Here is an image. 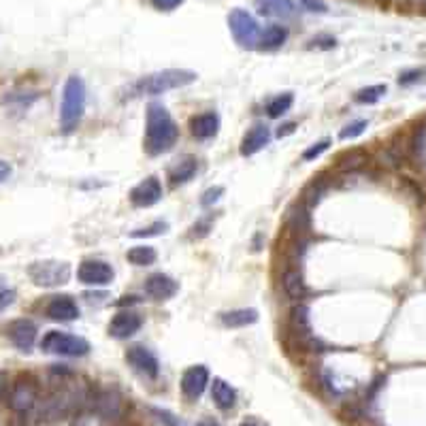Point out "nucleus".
Returning a JSON list of instances; mask_svg holds the SVG:
<instances>
[{"label":"nucleus","instance_id":"nucleus-1","mask_svg":"<svg viewBox=\"0 0 426 426\" xmlns=\"http://www.w3.org/2000/svg\"><path fill=\"white\" fill-rule=\"evenodd\" d=\"M179 128L167 106L160 102H151L147 106V124H145V149L151 156H160L177 143Z\"/></svg>","mask_w":426,"mask_h":426},{"label":"nucleus","instance_id":"nucleus-2","mask_svg":"<svg viewBox=\"0 0 426 426\" xmlns=\"http://www.w3.org/2000/svg\"><path fill=\"white\" fill-rule=\"evenodd\" d=\"M194 81H196L194 71L167 69V71H158L153 75H147V77L139 79L130 90V96H158V94H165V92H171V90L186 88V85H190Z\"/></svg>","mask_w":426,"mask_h":426},{"label":"nucleus","instance_id":"nucleus-3","mask_svg":"<svg viewBox=\"0 0 426 426\" xmlns=\"http://www.w3.org/2000/svg\"><path fill=\"white\" fill-rule=\"evenodd\" d=\"M85 111V83L81 77L73 75L67 79L60 104V126L69 135L77 128Z\"/></svg>","mask_w":426,"mask_h":426},{"label":"nucleus","instance_id":"nucleus-4","mask_svg":"<svg viewBox=\"0 0 426 426\" xmlns=\"http://www.w3.org/2000/svg\"><path fill=\"white\" fill-rule=\"evenodd\" d=\"M41 350L47 354H56V356H85L90 352V343L83 337L62 333V331H49L41 339Z\"/></svg>","mask_w":426,"mask_h":426},{"label":"nucleus","instance_id":"nucleus-5","mask_svg":"<svg viewBox=\"0 0 426 426\" xmlns=\"http://www.w3.org/2000/svg\"><path fill=\"white\" fill-rule=\"evenodd\" d=\"M28 275L36 286H43V288L62 286L71 277V264L69 262H58V260L34 262V264H30Z\"/></svg>","mask_w":426,"mask_h":426},{"label":"nucleus","instance_id":"nucleus-6","mask_svg":"<svg viewBox=\"0 0 426 426\" xmlns=\"http://www.w3.org/2000/svg\"><path fill=\"white\" fill-rule=\"evenodd\" d=\"M228 26H231V32H233L235 41H237L241 47H245V49L258 47V43H260V30H258L256 20H254L247 11H243V9L231 11V15H228Z\"/></svg>","mask_w":426,"mask_h":426},{"label":"nucleus","instance_id":"nucleus-7","mask_svg":"<svg viewBox=\"0 0 426 426\" xmlns=\"http://www.w3.org/2000/svg\"><path fill=\"white\" fill-rule=\"evenodd\" d=\"M39 399V386L36 380L32 376H20L13 384H11V392H9V407L15 413H28Z\"/></svg>","mask_w":426,"mask_h":426},{"label":"nucleus","instance_id":"nucleus-8","mask_svg":"<svg viewBox=\"0 0 426 426\" xmlns=\"http://www.w3.org/2000/svg\"><path fill=\"white\" fill-rule=\"evenodd\" d=\"M92 413L104 424L118 422L124 415V399L118 390H100L92 401Z\"/></svg>","mask_w":426,"mask_h":426},{"label":"nucleus","instance_id":"nucleus-9","mask_svg":"<svg viewBox=\"0 0 426 426\" xmlns=\"http://www.w3.org/2000/svg\"><path fill=\"white\" fill-rule=\"evenodd\" d=\"M116 273H114V266L104 260H83L77 269V280L83 286H94V288H102V286H109L114 282Z\"/></svg>","mask_w":426,"mask_h":426},{"label":"nucleus","instance_id":"nucleus-10","mask_svg":"<svg viewBox=\"0 0 426 426\" xmlns=\"http://www.w3.org/2000/svg\"><path fill=\"white\" fill-rule=\"evenodd\" d=\"M77 392L71 390H60V392H53L51 397H47L41 405L39 418L47 420V422H56L60 418H64L73 407H77Z\"/></svg>","mask_w":426,"mask_h":426},{"label":"nucleus","instance_id":"nucleus-11","mask_svg":"<svg viewBox=\"0 0 426 426\" xmlns=\"http://www.w3.org/2000/svg\"><path fill=\"white\" fill-rule=\"evenodd\" d=\"M126 362L145 378H158L160 373V362L156 358V354L151 350H147L145 345H132L126 352Z\"/></svg>","mask_w":426,"mask_h":426},{"label":"nucleus","instance_id":"nucleus-12","mask_svg":"<svg viewBox=\"0 0 426 426\" xmlns=\"http://www.w3.org/2000/svg\"><path fill=\"white\" fill-rule=\"evenodd\" d=\"M207 384H209V371L202 364H194L186 369V373L181 376V392L190 401H196L205 392Z\"/></svg>","mask_w":426,"mask_h":426},{"label":"nucleus","instance_id":"nucleus-13","mask_svg":"<svg viewBox=\"0 0 426 426\" xmlns=\"http://www.w3.org/2000/svg\"><path fill=\"white\" fill-rule=\"evenodd\" d=\"M7 337L18 350L30 352L36 341V324L32 320H15L7 327Z\"/></svg>","mask_w":426,"mask_h":426},{"label":"nucleus","instance_id":"nucleus-14","mask_svg":"<svg viewBox=\"0 0 426 426\" xmlns=\"http://www.w3.org/2000/svg\"><path fill=\"white\" fill-rule=\"evenodd\" d=\"M163 198V184L158 177H147L137 184L130 192V202L135 207H151Z\"/></svg>","mask_w":426,"mask_h":426},{"label":"nucleus","instance_id":"nucleus-15","mask_svg":"<svg viewBox=\"0 0 426 426\" xmlns=\"http://www.w3.org/2000/svg\"><path fill=\"white\" fill-rule=\"evenodd\" d=\"M143 327V317L135 311H120L109 322V335L116 339H128Z\"/></svg>","mask_w":426,"mask_h":426},{"label":"nucleus","instance_id":"nucleus-16","mask_svg":"<svg viewBox=\"0 0 426 426\" xmlns=\"http://www.w3.org/2000/svg\"><path fill=\"white\" fill-rule=\"evenodd\" d=\"M45 313L49 320H53V322H73V320L79 317V307L71 296L62 294V296H53L47 303Z\"/></svg>","mask_w":426,"mask_h":426},{"label":"nucleus","instance_id":"nucleus-17","mask_svg":"<svg viewBox=\"0 0 426 426\" xmlns=\"http://www.w3.org/2000/svg\"><path fill=\"white\" fill-rule=\"evenodd\" d=\"M177 290H179V284L165 273H153L145 280V292L153 301H169L177 294Z\"/></svg>","mask_w":426,"mask_h":426},{"label":"nucleus","instance_id":"nucleus-18","mask_svg":"<svg viewBox=\"0 0 426 426\" xmlns=\"http://www.w3.org/2000/svg\"><path fill=\"white\" fill-rule=\"evenodd\" d=\"M218 130H220V116L216 111H205L190 120V132L198 141L213 139L218 135Z\"/></svg>","mask_w":426,"mask_h":426},{"label":"nucleus","instance_id":"nucleus-19","mask_svg":"<svg viewBox=\"0 0 426 426\" xmlns=\"http://www.w3.org/2000/svg\"><path fill=\"white\" fill-rule=\"evenodd\" d=\"M269 141H271L269 128L262 126V124H256L245 132L239 151H241V156H254V153H258L260 149H264L266 145H269Z\"/></svg>","mask_w":426,"mask_h":426},{"label":"nucleus","instance_id":"nucleus-20","mask_svg":"<svg viewBox=\"0 0 426 426\" xmlns=\"http://www.w3.org/2000/svg\"><path fill=\"white\" fill-rule=\"evenodd\" d=\"M258 11L266 18H292L294 15V3L292 0H254Z\"/></svg>","mask_w":426,"mask_h":426},{"label":"nucleus","instance_id":"nucleus-21","mask_svg":"<svg viewBox=\"0 0 426 426\" xmlns=\"http://www.w3.org/2000/svg\"><path fill=\"white\" fill-rule=\"evenodd\" d=\"M211 399H213V403H216L220 409H231V407H235V403H237V390L228 384V382H224L222 378H216L213 380V384H211Z\"/></svg>","mask_w":426,"mask_h":426},{"label":"nucleus","instance_id":"nucleus-22","mask_svg":"<svg viewBox=\"0 0 426 426\" xmlns=\"http://www.w3.org/2000/svg\"><path fill=\"white\" fill-rule=\"evenodd\" d=\"M282 286L286 290V294L294 301L303 298L307 288H305V282H303V273L296 269V266H288V269L284 271L282 275Z\"/></svg>","mask_w":426,"mask_h":426},{"label":"nucleus","instance_id":"nucleus-23","mask_svg":"<svg viewBox=\"0 0 426 426\" xmlns=\"http://www.w3.org/2000/svg\"><path fill=\"white\" fill-rule=\"evenodd\" d=\"M196 169H198V160H196L194 156L181 158L179 163L171 169V184H173V186L188 184V181L196 175Z\"/></svg>","mask_w":426,"mask_h":426},{"label":"nucleus","instance_id":"nucleus-24","mask_svg":"<svg viewBox=\"0 0 426 426\" xmlns=\"http://www.w3.org/2000/svg\"><path fill=\"white\" fill-rule=\"evenodd\" d=\"M258 322V311L256 309H233L222 313V324L228 329H243Z\"/></svg>","mask_w":426,"mask_h":426},{"label":"nucleus","instance_id":"nucleus-25","mask_svg":"<svg viewBox=\"0 0 426 426\" xmlns=\"http://www.w3.org/2000/svg\"><path fill=\"white\" fill-rule=\"evenodd\" d=\"M288 39V30L284 26H269L264 28V32H260V45L264 49H277L286 43Z\"/></svg>","mask_w":426,"mask_h":426},{"label":"nucleus","instance_id":"nucleus-26","mask_svg":"<svg viewBox=\"0 0 426 426\" xmlns=\"http://www.w3.org/2000/svg\"><path fill=\"white\" fill-rule=\"evenodd\" d=\"M126 258L135 266H149V264L156 262L158 254H156V249L151 245H135V247L128 249Z\"/></svg>","mask_w":426,"mask_h":426},{"label":"nucleus","instance_id":"nucleus-27","mask_svg":"<svg viewBox=\"0 0 426 426\" xmlns=\"http://www.w3.org/2000/svg\"><path fill=\"white\" fill-rule=\"evenodd\" d=\"M292 100H294V96L290 94V92H284V94H280V96H275L269 104H266V114H269V118H280V116H284L290 106H292Z\"/></svg>","mask_w":426,"mask_h":426},{"label":"nucleus","instance_id":"nucleus-28","mask_svg":"<svg viewBox=\"0 0 426 426\" xmlns=\"http://www.w3.org/2000/svg\"><path fill=\"white\" fill-rule=\"evenodd\" d=\"M386 94V85H369V88H362L354 98H356V102H360V104H373V102H378L382 96Z\"/></svg>","mask_w":426,"mask_h":426},{"label":"nucleus","instance_id":"nucleus-29","mask_svg":"<svg viewBox=\"0 0 426 426\" xmlns=\"http://www.w3.org/2000/svg\"><path fill=\"white\" fill-rule=\"evenodd\" d=\"M411 147H413L415 160H420V165H426V126H420V128H418Z\"/></svg>","mask_w":426,"mask_h":426},{"label":"nucleus","instance_id":"nucleus-30","mask_svg":"<svg viewBox=\"0 0 426 426\" xmlns=\"http://www.w3.org/2000/svg\"><path fill=\"white\" fill-rule=\"evenodd\" d=\"M364 130H366V120H356V122L348 124V126L339 132V137H341L343 141H348V139H356V137H360Z\"/></svg>","mask_w":426,"mask_h":426},{"label":"nucleus","instance_id":"nucleus-31","mask_svg":"<svg viewBox=\"0 0 426 426\" xmlns=\"http://www.w3.org/2000/svg\"><path fill=\"white\" fill-rule=\"evenodd\" d=\"M329 145H331V141H329V139L320 141V143H313L311 147H307V149L303 151V160H307V163H311V160H315V158L322 156V153L329 149Z\"/></svg>","mask_w":426,"mask_h":426},{"label":"nucleus","instance_id":"nucleus-32","mask_svg":"<svg viewBox=\"0 0 426 426\" xmlns=\"http://www.w3.org/2000/svg\"><path fill=\"white\" fill-rule=\"evenodd\" d=\"M167 228H169L167 222H153V224L147 226V228H139V231H135L132 237H137V239H141V237H156V235H160V233H165Z\"/></svg>","mask_w":426,"mask_h":426},{"label":"nucleus","instance_id":"nucleus-33","mask_svg":"<svg viewBox=\"0 0 426 426\" xmlns=\"http://www.w3.org/2000/svg\"><path fill=\"white\" fill-rule=\"evenodd\" d=\"M151 413L158 418V422L160 424H165V426H184L181 422H179V418H175L171 411H167V409H151Z\"/></svg>","mask_w":426,"mask_h":426},{"label":"nucleus","instance_id":"nucleus-34","mask_svg":"<svg viewBox=\"0 0 426 426\" xmlns=\"http://www.w3.org/2000/svg\"><path fill=\"white\" fill-rule=\"evenodd\" d=\"M301 5H303V9H307L311 13H327L329 11V7L322 3V0H301Z\"/></svg>","mask_w":426,"mask_h":426},{"label":"nucleus","instance_id":"nucleus-35","mask_svg":"<svg viewBox=\"0 0 426 426\" xmlns=\"http://www.w3.org/2000/svg\"><path fill=\"white\" fill-rule=\"evenodd\" d=\"M224 194V188H211V190H207L205 194H202V198H200V202L205 205V207H209L211 202H216V200H220V196Z\"/></svg>","mask_w":426,"mask_h":426},{"label":"nucleus","instance_id":"nucleus-36","mask_svg":"<svg viewBox=\"0 0 426 426\" xmlns=\"http://www.w3.org/2000/svg\"><path fill=\"white\" fill-rule=\"evenodd\" d=\"M151 5L160 11H173L181 5V0H151Z\"/></svg>","mask_w":426,"mask_h":426},{"label":"nucleus","instance_id":"nucleus-37","mask_svg":"<svg viewBox=\"0 0 426 426\" xmlns=\"http://www.w3.org/2000/svg\"><path fill=\"white\" fill-rule=\"evenodd\" d=\"M15 303V290H0V311L9 309Z\"/></svg>","mask_w":426,"mask_h":426},{"label":"nucleus","instance_id":"nucleus-38","mask_svg":"<svg viewBox=\"0 0 426 426\" xmlns=\"http://www.w3.org/2000/svg\"><path fill=\"white\" fill-rule=\"evenodd\" d=\"M418 77H420V73H418V71H407V73H403V75L399 77V83L407 85V83H413Z\"/></svg>","mask_w":426,"mask_h":426},{"label":"nucleus","instance_id":"nucleus-39","mask_svg":"<svg viewBox=\"0 0 426 426\" xmlns=\"http://www.w3.org/2000/svg\"><path fill=\"white\" fill-rule=\"evenodd\" d=\"M11 175V167L7 163H0V181H5Z\"/></svg>","mask_w":426,"mask_h":426},{"label":"nucleus","instance_id":"nucleus-40","mask_svg":"<svg viewBox=\"0 0 426 426\" xmlns=\"http://www.w3.org/2000/svg\"><path fill=\"white\" fill-rule=\"evenodd\" d=\"M7 388H9V384H7V378L3 376V373H0V399H3V397L7 394Z\"/></svg>","mask_w":426,"mask_h":426},{"label":"nucleus","instance_id":"nucleus-41","mask_svg":"<svg viewBox=\"0 0 426 426\" xmlns=\"http://www.w3.org/2000/svg\"><path fill=\"white\" fill-rule=\"evenodd\" d=\"M292 130H294V124H286V126H284V130L280 128V132H277V135H280V137H284V135H290Z\"/></svg>","mask_w":426,"mask_h":426},{"label":"nucleus","instance_id":"nucleus-42","mask_svg":"<svg viewBox=\"0 0 426 426\" xmlns=\"http://www.w3.org/2000/svg\"><path fill=\"white\" fill-rule=\"evenodd\" d=\"M239 426H262L258 420H245V422H241Z\"/></svg>","mask_w":426,"mask_h":426},{"label":"nucleus","instance_id":"nucleus-43","mask_svg":"<svg viewBox=\"0 0 426 426\" xmlns=\"http://www.w3.org/2000/svg\"><path fill=\"white\" fill-rule=\"evenodd\" d=\"M198 426H216V424H213L211 420H205V422H200Z\"/></svg>","mask_w":426,"mask_h":426}]
</instances>
